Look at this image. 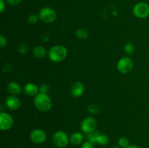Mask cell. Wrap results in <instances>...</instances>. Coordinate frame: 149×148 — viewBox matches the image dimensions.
Here are the masks:
<instances>
[{
  "label": "cell",
  "mask_w": 149,
  "mask_h": 148,
  "mask_svg": "<svg viewBox=\"0 0 149 148\" xmlns=\"http://www.w3.org/2000/svg\"><path fill=\"white\" fill-rule=\"evenodd\" d=\"M34 104L37 109L43 112L49 111L52 108V103L47 94L40 93L34 99Z\"/></svg>",
  "instance_id": "6da1fadb"
},
{
  "label": "cell",
  "mask_w": 149,
  "mask_h": 148,
  "mask_svg": "<svg viewBox=\"0 0 149 148\" xmlns=\"http://www.w3.org/2000/svg\"><path fill=\"white\" fill-rule=\"evenodd\" d=\"M67 56V49L61 45H55L49 51V57L53 62H58L63 60Z\"/></svg>",
  "instance_id": "7a4b0ae2"
},
{
  "label": "cell",
  "mask_w": 149,
  "mask_h": 148,
  "mask_svg": "<svg viewBox=\"0 0 149 148\" xmlns=\"http://www.w3.org/2000/svg\"><path fill=\"white\" fill-rule=\"evenodd\" d=\"M56 12L53 9L50 7H45L40 10L39 14V17L44 23H52L56 19Z\"/></svg>",
  "instance_id": "3957f363"
},
{
  "label": "cell",
  "mask_w": 149,
  "mask_h": 148,
  "mask_svg": "<svg viewBox=\"0 0 149 148\" xmlns=\"http://www.w3.org/2000/svg\"><path fill=\"white\" fill-rule=\"evenodd\" d=\"M133 13L138 18H145L149 15V5L145 2L138 3L133 8Z\"/></svg>",
  "instance_id": "277c9868"
},
{
  "label": "cell",
  "mask_w": 149,
  "mask_h": 148,
  "mask_svg": "<svg viewBox=\"0 0 149 148\" xmlns=\"http://www.w3.org/2000/svg\"><path fill=\"white\" fill-rule=\"evenodd\" d=\"M53 142L58 147L63 148L68 145V137L65 132L62 131H58L54 134Z\"/></svg>",
  "instance_id": "5b68a950"
},
{
  "label": "cell",
  "mask_w": 149,
  "mask_h": 148,
  "mask_svg": "<svg viewBox=\"0 0 149 148\" xmlns=\"http://www.w3.org/2000/svg\"><path fill=\"white\" fill-rule=\"evenodd\" d=\"M133 68V62L129 57H124L119 61L117 68L122 73H127L130 72Z\"/></svg>",
  "instance_id": "8992f818"
},
{
  "label": "cell",
  "mask_w": 149,
  "mask_h": 148,
  "mask_svg": "<svg viewBox=\"0 0 149 148\" xmlns=\"http://www.w3.org/2000/svg\"><path fill=\"white\" fill-rule=\"evenodd\" d=\"M97 127V121L93 118H87L82 121L81 124V129L83 132L86 133H90L95 131Z\"/></svg>",
  "instance_id": "52a82bcc"
},
{
  "label": "cell",
  "mask_w": 149,
  "mask_h": 148,
  "mask_svg": "<svg viewBox=\"0 0 149 148\" xmlns=\"http://www.w3.org/2000/svg\"><path fill=\"white\" fill-rule=\"evenodd\" d=\"M13 125V119L6 113H0V129L3 131L8 130Z\"/></svg>",
  "instance_id": "ba28073f"
},
{
  "label": "cell",
  "mask_w": 149,
  "mask_h": 148,
  "mask_svg": "<svg viewBox=\"0 0 149 148\" xmlns=\"http://www.w3.org/2000/svg\"><path fill=\"white\" fill-rule=\"evenodd\" d=\"M46 133L44 131L40 129H36L32 131L30 134V138L33 143L41 144L43 143L46 139Z\"/></svg>",
  "instance_id": "9c48e42d"
},
{
  "label": "cell",
  "mask_w": 149,
  "mask_h": 148,
  "mask_svg": "<svg viewBox=\"0 0 149 148\" xmlns=\"http://www.w3.org/2000/svg\"><path fill=\"white\" fill-rule=\"evenodd\" d=\"M6 104H7V107L10 108V110H17L20 107V102L17 97H14V96H11L9 97L6 100Z\"/></svg>",
  "instance_id": "30bf717a"
},
{
  "label": "cell",
  "mask_w": 149,
  "mask_h": 148,
  "mask_svg": "<svg viewBox=\"0 0 149 148\" xmlns=\"http://www.w3.org/2000/svg\"><path fill=\"white\" fill-rule=\"evenodd\" d=\"M84 86L81 83L77 82L74 84V85L71 87V94L74 97H79L84 93Z\"/></svg>",
  "instance_id": "8fae6325"
},
{
  "label": "cell",
  "mask_w": 149,
  "mask_h": 148,
  "mask_svg": "<svg viewBox=\"0 0 149 148\" xmlns=\"http://www.w3.org/2000/svg\"><path fill=\"white\" fill-rule=\"evenodd\" d=\"M25 93L29 96H34L37 93L38 88L35 84L29 83L25 86L24 88Z\"/></svg>",
  "instance_id": "7c38bea8"
},
{
  "label": "cell",
  "mask_w": 149,
  "mask_h": 148,
  "mask_svg": "<svg viewBox=\"0 0 149 148\" xmlns=\"http://www.w3.org/2000/svg\"><path fill=\"white\" fill-rule=\"evenodd\" d=\"M7 90L11 94H18L21 92V87L17 83L10 82L7 86Z\"/></svg>",
  "instance_id": "4fadbf2b"
},
{
  "label": "cell",
  "mask_w": 149,
  "mask_h": 148,
  "mask_svg": "<svg viewBox=\"0 0 149 148\" xmlns=\"http://www.w3.org/2000/svg\"><path fill=\"white\" fill-rule=\"evenodd\" d=\"M71 142L74 145H78L81 143L83 140V135L79 132H76L73 133L71 136Z\"/></svg>",
  "instance_id": "5bb4252c"
},
{
  "label": "cell",
  "mask_w": 149,
  "mask_h": 148,
  "mask_svg": "<svg viewBox=\"0 0 149 148\" xmlns=\"http://www.w3.org/2000/svg\"><path fill=\"white\" fill-rule=\"evenodd\" d=\"M46 49L41 46H38L33 49V54L37 58H43L46 55Z\"/></svg>",
  "instance_id": "9a60e30c"
},
{
  "label": "cell",
  "mask_w": 149,
  "mask_h": 148,
  "mask_svg": "<svg viewBox=\"0 0 149 148\" xmlns=\"http://www.w3.org/2000/svg\"><path fill=\"white\" fill-rule=\"evenodd\" d=\"M87 134L88 135L87 136V137L89 139V142H91L93 144H97V138L100 134L98 131H95L90 133H87Z\"/></svg>",
  "instance_id": "2e32d148"
},
{
  "label": "cell",
  "mask_w": 149,
  "mask_h": 148,
  "mask_svg": "<svg viewBox=\"0 0 149 148\" xmlns=\"http://www.w3.org/2000/svg\"><path fill=\"white\" fill-rule=\"evenodd\" d=\"M109 142V137L106 134H100L97 138V144L106 145Z\"/></svg>",
  "instance_id": "e0dca14e"
},
{
  "label": "cell",
  "mask_w": 149,
  "mask_h": 148,
  "mask_svg": "<svg viewBox=\"0 0 149 148\" xmlns=\"http://www.w3.org/2000/svg\"><path fill=\"white\" fill-rule=\"evenodd\" d=\"M76 35L79 39H86L87 36H88L87 32L85 30H84V29H79V30H77V32H76Z\"/></svg>",
  "instance_id": "ac0fdd59"
},
{
  "label": "cell",
  "mask_w": 149,
  "mask_h": 148,
  "mask_svg": "<svg viewBox=\"0 0 149 148\" xmlns=\"http://www.w3.org/2000/svg\"><path fill=\"white\" fill-rule=\"evenodd\" d=\"M119 145L121 147L127 148L129 146V140L125 137L121 138L119 140Z\"/></svg>",
  "instance_id": "d6986e66"
},
{
  "label": "cell",
  "mask_w": 149,
  "mask_h": 148,
  "mask_svg": "<svg viewBox=\"0 0 149 148\" xmlns=\"http://www.w3.org/2000/svg\"><path fill=\"white\" fill-rule=\"evenodd\" d=\"M135 50V47H134L133 44L131 43L127 44L126 46H125V51L126 53L127 54H132Z\"/></svg>",
  "instance_id": "ffe728a7"
},
{
  "label": "cell",
  "mask_w": 149,
  "mask_h": 148,
  "mask_svg": "<svg viewBox=\"0 0 149 148\" xmlns=\"http://www.w3.org/2000/svg\"><path fill=\"white\" fill-rule=\"evenodd\" d=\"M38 21V17L35 15H31L29 16V22L32 24H34L36 22Z\"/></svg>",
  "instance_id": "44dd1931"
},
{
  "label": "cell",
  "mask_w": 149,
  "mask_h": 148,
  "mask_svg": "<svg viewBox=\"0 0 149 148\" xmlns=\"http://www.w3.org/2000/svg\"><path fill=\"white\" fill-rule=\"evenodd\" d=\"M19 50L21 53H26L28 51V46L26 44H20V47H19Z\"/></svg>",
  "instance_id": "7402d4cb"
},
{
  "label": "cell",
  "mask_w": 149,
  "mask_h": 148,
  "mask_svg": "<svg viewBox=\"0 0 149 148\" xmlns=\"http://www.w3.org/2000/svg\"><path fill=\"white\" fill-rule=\"evenodd\" d=\"M40 91L41 93H43V94H47V93L49 92V87L47 85L41 86Z\"/></svg>",
  "instance_id": "603a6c76"
},
{
  "label": "cell",
  "mask_w": 149,
  "mask_h": 148,
  "mask_svg": "<svg viewBox=\"0 0 149 148\" xmlns=\"http://www.w3.org/2000/svg\"><path fill=\"white\" fill-rule=\"evenodd\" d=\"M81 148H94V145L91 142H86L83 144Z\"/></svg>",
  "instance_id": "cb8c5ba5"
},
{
  "label": "cell",
  "mask_w": 149,
  "mask_h": 148,
  "mask_svg": "<svg viewBox=\"0 0 149 148\" xmlns=\"http://www.w3.org/2000/svg\"><path fill=\"white\" fill-rule=\"evenodd\" d=\"M0 44H1V47H4L7 45V41H6L5 38L3 36H0Z\"/></svg>",
  "instance_id": "d4e9b609"
},
{
  "label": "cell",
  "mask_w": 149,
  "mask_h": 148,
  "mask_svg": "<svg viewBox=\"0 0 149 148\" xmlns=\"http://www.w3.org/2000/svg\"><path fill=\"white\" fill-rule=\"evenodd\" d=\"M7 1L10 5H17L20 2L21 0H7Z\"/></svg>",
  "instance_id": "484cf974"
},
{
  "label": "cell",
  "mask_w": 149,
  "mask_h": 148,
  "mask_svg": "<svg viewBox=\"0 0 149 148\" xmlns=\"http://www.w3.org/2000/svg\"><path fill=\"white\" fill-rule=\"evenodd\" d=\"M5 8V3L4 0H0V12L2 13Z\"/></svg>",
  "instance_id": "4316f807"
},
{
  "label": "cell",
  "mask_w": 149,
  "mask_h": 148,
  "mask_svg": "<svg viewBox=\"0 0 149 148\" xmlns=\"http://www.w3.org/2000/svg\"><path fill=\"white\" fill-rule=\"evenodd\" d=\"M127 148H139V147L137 146H135V145H130V146H128Z\"/></svg>",
  "instance_id": "83f0119b"
},
{
  "label": "cell",
  "mask_w": 149,
  "mask_h": 148,
  "mask_svg": "<svg viewBox=\"0 0 149 148\" xmlns=\"http://www.w3.org/2000/svg\"><path fill=\"white\" fill-rule=\"evenodd\" d=\"M113 148H119V147H113Z\"/></svg>",
  "instance_id": "f1b7e54d"
}]
</instances>
